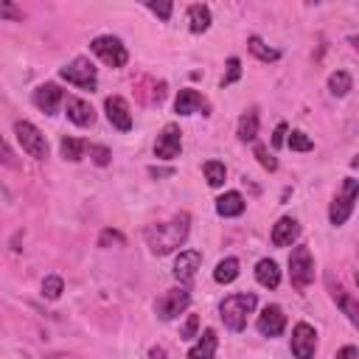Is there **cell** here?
I'll return each instance as SVG.
<instances>
[{"label": "cell", "mask_w": 359, "mask_h": 359, "mask_svg": "<svg viewBox=\"0 0 359 359\" xmlns=\"http://www.w3.org/2000/svg\"><path fill=\"white\" fill-rule=\"evenodd\" d=\"M191 233V216L188 213H177L171 222H160V224H149L143 230L146 236V244L154 255H168L174 252L180 244H185Z\"/></svg>", "instance_id": "1"}, {"label": "cell", "mask_w": 359, "mask_h": 359, "mask_svg": "<svg viewBox=\"0 0 359 359\" xmlns=\"http://www.w3.org/2000/svg\"><path fill=\"white\" fill-rule=\"evenodd\" d=\"M258 306V297L252 292H238V294H230L222 300L219 306V314H222V323L230 328V331H244L247 328V317L255 311Z\"/></svg>", "instance_id": "2"}, {"label": "cell", "mask_w": 359, "mask_h": 359, "mask_svg": "<svg viewBox=\"0 0 359 359\" xmlns=\"http://www.w3.org/2000/svg\"><path fill=\"white\" fill-rule=\"evenodd\" d=\"M356 194H359V180L345 177L339 194L334 196V202H331V208H328V219H331L334 227H339V224H345V222L351 219L353 205H356Z\"/></svg>", "instance_id": "3"}, {"label": "cell", "mask_w": 359, "mask_h": 359, "mask_svg": "<svg viewBox=\"0 0 359 359\" xmlns=\"http://www.w3.org/2000/svg\"><path fill=\"white\" fill-rule=\"evenodd\" d=\"M289 278H292V286L297 292H303L311 280H314V258H311V250L306 244H297L289 255Z\"/></svg>", "instance_id": "4"}, {"label": "cell", "mask_w": 359, "mask_h": 359, "mask_svg": "<svg viewBox=\"0 0 359 359\" xmlns=\"http://www.w3.org/2000/svg\"><path fill=\"white\" fill-rule=\"evenodd\" d=\"M90 50H93L104 65H109V67H123V65L129 62V50H126V45H123L118 36H112V34L95 36V39L90 42Z\"/></svg>", "instance_id": "5"}, {"label": "cell", "mask_w": 359, "mask_h": 359, "mask_svg": "<svg viewBox=\"0 0 359 359\" xmlns=\"http://www.w3.org/2000/svg\"><path fill=\"white\" fill-rule=\"evenodd\" d=\"M14 135H17V143L22 146V151L28 157H34V160L48 157V140L31 121H14Z\"/></svg>", "instance_id": "6"}, {"label": "cell", "mask_w": 359, "mask_h": 359, "mask_svg": "<svg viewBox=\"0 0 359 359\" xmlns=\"http://www.w3.org/2000/svg\"><path fill=\"white\" fill-rule=\"evenodd\" d=\"M59 76H62L65 81H70V84L81 87V90H95V87H98L95 65H93L87 56H76L73 62H67V65L59 70Z\"/></svg>", "instance_id": "7"}, {"label": "cell", "mask_w": 359, "mask_h": 359, "mask_svg": "<svg viewBox=\"0 0 359 359\" xmlns=\"http://www.w3.org/2000/svg\"><path fill=\"white\" fill-rule=\"evenodd\" d=\"M191 306V292L185 289V286H174V289H168V292H163L160 297H157V303H154V311H157V317L160 320H174V317H180L185 309Z\"/></svg>", "instance_id": "8"}, {"label": "cell", "mask_w": 359, "mask_h": 359, "mask_svg": "<svg viewBox=\"0 0 359 359\" xmlns=\"http://www.w3.org/2000/svg\"><path fill=\"white\" fill-rule=\"evenodd\" d=\"M180 151H182V132H180V126L177 123L163 126V132L154 140V157L157 160H174V157H180Z\"/></svg>", "instance_id": "9"}, {"label": "cell", "mask_w": 359, "mask_h": 359, "mask_svg": "<svg viewBox=\"0 0 359 359\" xmlns=\"http://www.w3.org/2000/svg\"><path fill=\"white\" fill-rule=\"evenodd\" d=\"M317 351V331L309 323H297L292 328V356L294 359H311Z\"/></svg>", "instance_id": "10"}, {"label": "cell", "mask_w": 359, "mask_h": 359, "mask_svg": "<svg viewBox=\"0 0 359 359\" xmlns=\"http://www.w3.org/2000/svg\"><path fill=\"white\" fill-rule=\"evenodd\" d=\"M255 328H258L261 337H280L283 328H286V314H283V309L275 306V303L264 306V311H261L258 320H255Z\"/></svg>", "instance_id": "11"}, {"label": "cell", "mask_w": 359, "mask_h": 359, "mask_svg": "<svg viewBox=\"0 0 359 359\" xmlns=\"http://www.w3.org/2000/svg\"><path fill=\"white\" fill-rule=\"evenodd\" d=\"M31 101H34V107H36L39 112H45V115H53V112L59 109V104L65 101V93H62V87H59V84H53V81H45V84H39V87L34 90Z\"/></svg>", "instance_id": "12"}, {"label": "cell", "mask_w": 359, "mask_h": 359, "mask_svg": "<svg viewBox=\"0 0 359 359\" xmlns=\"http://www.w3.org/2000/svg\"><path fill=\"white\" fill-rule=\"evenodd\" d=\"M174 112H177V115H194V112L208 115V101H205V95H202L199 90L182 87V90L177 93V98H174Z\"/></svg>", "instance_id": "13"}, {"label": "cell", "mask_w": 359, "mask_h": 359, "mask_svg": "<svg viewBox=\"0 0 359 359\" xmlns=\"http://www.w3.org/2000/svg\"><path fill=\"white\" fill-rule=\"evenodd\" d=\"M104 109H107V118H109V123H112L115 129H121V132H129V129H132V109H129L126 98L109 95V98L104 101Z\"/></svg>", "instance_id": "14"}, {"label": "cell", "mask_w": 359, "mask_h": 359, "mask_svg": "<svg viewBox=\"0 0 359 359\" xmlns=\"http://www.w3.org/2000/svg\"><path fill=\"white\" fill-rule=\"evenodd\" d=\"M65 115H67V121L76 123V126H93V123H95V109H93V104L84 101V98H79V95H70V98L65 101Z\"/></svg>", "instance_id": "15"}, {"label": "cell", "mask_w": 359, "mask_h": 359, "mask_svg": "<svg viewBox=\"0 0 359 359\" xmlns=\"http://www.w3.org/2000/svg\"><path fill=\"white\" fill-rule=\"evenodd\" d=\"M199 266H202V252H199V250H182V252L177 255L171 272H174V278H177L180 283H191Z\"/></svg>", "instance_id": "16"}, {"label": "cell", "mask_w": 359, "mask_h": 359, "mask_svg": "<svg viewBox=\"0 0 359 359\" xmlns=\"http://www.w3.org/2000/svg\"><path fill=\"white\" fill-rule=\"evenodd\" d=\"M297 236H300V224L292 216H280L275 222V227H272V244L275 247H289Z\"/></svg>", "instance_id": "17"}, {"label": "cell", "mask_w": 359, "mask_h": 359, "mask_svg": "<svg viewBox=\"0 0 359 359\" xmlns=\"http://www.w3.org/2000/svg\"><path fill=\"white\" fill-rule=\"evenodd\" d=\"M216 348H219L216 331H213V328H205V331L199 334V342L191 345L188 359H213V356H216Z\"/></svg>", "instance_id": "18"}, {"label": "cell", "mask_w": 359, "mask_h": 359, "mask_svg": "<svg viewBox=\"0 0 359 359\" xmlns=\"http://www.w3.org/2000/svg\"><path fill=\"white\" fill-rule=\"evenodd\" d=\"M244 208H247V202H244V196H241L238 191H227V194H222V196L216 199V213L224 216V219H230V216H241Z\"/></svg>", "instance_id": "19"}, {"label": "cell", "mask_w": 359, "mask_h": 359, "mask_svg": "<svg viewBox=\"0 0 359 359\" xmlns=\"http://www.w3.org/2000/svg\"><path fill=\"white\" fill-rule=\"evenodd\" d=\"M255 280H258L261 286H266V289H275V286L280 283V269H278V264H275L272 258H261V261L255 264Z\"/></svg>", "instance_id": "20"}, {"label": "cell", "mask_w": 359, "mask_h": 359, "mask_svg": "<svg viewBox=\"0 0 359 359\" xmlns=\"http://www.w3.org/2000/svg\"><path fill=\"white\" fill-rule=\"evenodd\" d=\"M188 25H191L194 34H205L210 28V8L205 3L188 6Z\"/></svg>", "instance_id": "21"}, {"label": "cell", "mask_w": 359, "mask_h": 359, "mask_svg": "<svg viewBox=\"0 0 359 359\" xmlns=\"http://www.w3.org/2000/svg\"><path fill=\"white\" fill-rule=\"evenodd\" d=\"M238 272H241L238 258L227 255V258H222V261L216 264V269H213V280H216V283H233V280L238 278Z\"/></svg>", "instance_id": "22"}, {"label": "cell", "mask_w": 359, "mask_h": 359, "mask_svg": "<svg viewBox=\"0 0 359 359\" xmlns=\"http://www.w3.org/2000/svg\"><path fill=\"white\" fill-rule=\"evenodd\" d=\"M236 135H238V140H244V143H250V140L258 137V112H255V109H247V112L238 118Z\"/></svg>", "instance_id": "23"}, {"label": "cell", "mask_w": 359, "mask_h": 359, "mask_svg": "<svg viewBox=\"0 0 359 359\" xmlns=\"http://www.w3.org/2000/svg\"><path fill=\"white\" fill-rule=\"evenodd\" d=\"M247 48H250V53H252L255 59H261V62H278V59H280V50H278V48H269V45H266L261 36H255V34L247 39Z\"/></svg>", "instance_id": "24"}, {"label": "cell", "mask_w": 359, "mask_h": 359, "mask_svg": "<svg viewBox=\"0 0 359 359\" xmlns=\"http://www.w3.org/2000/svg\"><path fill=\"white\" fill-rule=\"evenodd\" d=\"M328 90H331V95L345 98V95L353 90V79H351V73H348V70H334V73L328 76Z\"/></svg>", "instance_id": "25"}, {"label": "cell", "mask_w": 359, "mask_h": 359, "mask_svg": "<svg viewBox=\"0 0 359 359\" xmlns=\"http://www.w3.org/2000/svg\"><path fill=\"white\" fill-rule=\"evenodd\" d=\"M59 151H62V157H65V160L79 163V160L84 157V151H87V140H79V137H62Z\"/></svg>", "instance_id": "26"}, {"label": "cell", "mask_w": 359, "mask_h": 359, "mask_svg": "<svg viewBox=\"0 0 359 359\" xmlns=\"http://www.w3.org/2000/svg\"><path fill=\"white\" fill-rule=\"evenodd\" d=\"M224 177H227L224 163H219V160H208L205 163V180H208L210 188H222L224 185Z\"/></svg>", "instance_id": "27"}, {"label": "cell", "mask_w": 359, "mask_h": 359, "mask_svg": "<svg viewBox=\"0 0 359 359\" xmlns=\"http://www.w3.org/2000/svg\"><path fill=\"white\" fill-rule=\"evenodd\" d=\"M289 137H286V146L292 149V151H311L314 149V140L306 135V132H300V129H292V132H286Z\"/></svg>", "instance_id": "28"}, {"label": "cell", "mask_w": 359, "mask_h": 359, "mask_svg": "<svg viewBox=\"0 0 359 359\" xmlns=\"http://www.w3.org/2000/svg\"><path fill=\"white\" fill-rule=\"evenodd\" d=\"M62 289H65V280H62L59 275H48V278L42 280V294H45L48 300H56V297L62 294Z\"/></svg>", "instance_id": "29"}, {"label": "cell", "mask_w": 359, "mask_h": 359, "mask_svg": "<svg viewBox=\"0 0 359 359\" xmlns=\"http://www.w3.org/2000/svg\"><path fill=\"white\" fill-rule=\"evenodd\" d=\"M0 20H14V22H22L25 20V11L11 3V0H0Z\"/></svg>", "instance_id": "30"}, {"label": "cell", "mask_w": 359, "mask_h": 359, "mask_svg": "<svg viewBox=\"0 0 359 359\" xmlns=\"http://www.w3.org/2000/svg\"><path fill=\"white\" fill-rule=\"evenodd\" d=\"M87 151H90L95 165H109V160H112V151L107 146H101V143H87Z\"/></svg>", "instance_id": "31"}, {"label": "cell", "mask_w": 359, "mask_h": 359, "mask_svg": "<svg viewBox=\"0 0 359 359\" xmlns=\"http://www.w3.org/2000/svg\"><path fill=\"white\" fill-rule=\"evenodd\" d=\"M123 247L126 244V238H123V233L121 230H112V227H107V230H101V236H98V247Z\"/></svg>", "instance_id": "32"}, {"label": "cell", "mask_w": 359, "mask_h": 359, "mask_svg": "<svg viewBox=\"0 0 359 359\" xmlns=\"http://www.w3.org/2000/svg\"><path fill=\"white\" fill-rule=\"evenodd\" d=\"M241 79V59L238 56H230L227 59V76L222 79V87H230L233 81H238Z\"/></svg>", "instance_id": "33"}, {"label": "cell", "mask_w": 359, "mask_h": 359, "mask_svg": "<svg viewBox=\"0 0 359 359\" xmlns=\"http://www.w3.org/2000/svg\"><path fill=\"white\" fill-rule=\"evenodd\" d=\"M252 154H255V160H258L266 171H275V168H278V160L269 154V149H266V146H255V149H252Z\"/></svg>", "instance_id": "34"}, {"label": "cell", "mask_w": 359, "mask_h": 359, "mask_svg": "<svg viewBox=\"0 0 359 359\" xmlns=\"http://www.w3.org/2000/svg\"><path fill=\"white\" fill-rule=\"evenodd\" d=\"M334 300H337V303L345 309L348 320H351V323H356V303H353V300H351V297H348L342 289H337V292H334Z\"/></svg>", "instance_id": "35"}, {"label": "cell", "mask_w": 359, "mask_h": 359, "mask_svg": "<svg viewBox=\"0 0 359 359\" xmlns=\"http://www.w3.org/2000/svg\"><path fill=\"white\" fill-rule=\"evenodd\" d=\"M0 163L3 165H8V168H17L20 163H17V157H14V151H11V146L6 143V137L0 135Z\"/></svg>", "instance_id": "36"}, {"label": "cell", "mask_w": 359, "mask_h": 359, "mask_svg": "<svg viewBox=\"0 0 359 359\" xmlns=\"http://www.w3.org/2000/svg\"><path fill=\"white\" fill-rule=\"evenodd\" d=\"M196 331H199V317H196V314H188V320H185V325H182V339H194Z\"/></svg>", "instance_id": "37"}, {"label": "cell", "mask_w": 359, "mask_h": 359, "mask_svg": "<svg viewBox=\"0 0 359 359\" xmlns=\"http://www.w3.org/2000/svg\"><path fill=\"white\" fill-rule=\"evenodd\" d=\"M146 8H149V11H154L160 20H168V17H171V11H174V6H171V3H146Z\"/></svg>", "instance_id": "38"}, {"label": "cell", "mask_w": 359, "mask_h": 359, "mask_svg": "<svg viewBox=\"0 0 359 359\" xmlns=\"http://www.w3.org/2000/svg\"><path fill=\"white\" fill-rule=\"evenodd\" d=\"M286 132H289V129H286V123H283V121H280V123H278V126H275V135H272V146H275V149H278V146H283V143H286Z\"/></svg>", "instance_id": "39"}, {"label": "cell", "mask_w": 359, "mask_h": 359, "mask_svg": "<svg viewBox=\"0 0 359 359\" xmlns=\"http://www.w3.org/2000/svg\"><path fill=\"white\" fill-rule=\"evenodd\" d=\"M356 356H359V351H356L353 345H345V348H339V351H337V356H334V359H356Z\"/></svg>", "instance_id": "40"}, {"label": "cell", "mask_w": 359, "mask_h": 359, "mask_svg": "<svg viewBox=\"0 0 359 359\" xmlns=\"http://www.w3.org/2000/svg\"><path fill=\"white\" fill-rule=\"evenodd\" d=\"M149 356H151V359H165V351H163V348H151Z\"/></svg>", "instance_id": "41"}]
</instances>
